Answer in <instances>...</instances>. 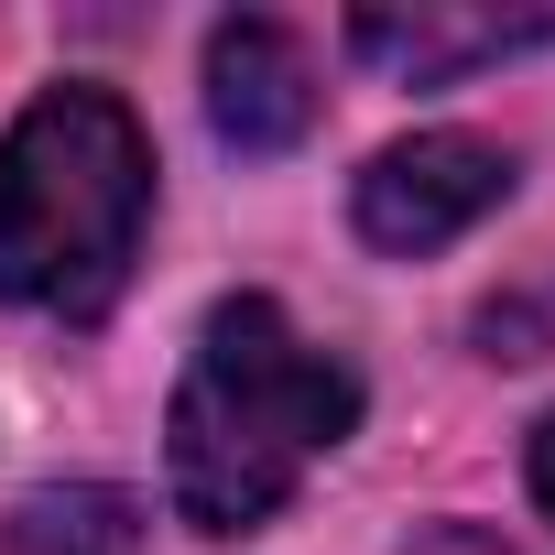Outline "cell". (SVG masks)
I'll list each match as a JSON object with an SVG mask.
<instances>
[{
	"mask_svg": "<svg viewBox=\"0 0 555 555\" xmlns=\"http://www.w3.org/2000/svg\"><path fill=\"white\" fill-rule=\"evenodd\" d=\"M207 120L240 153H295L317 131V55L284 23H218L207 34Z\"/></svg>",
	"mask_w": 555,
	"mask_h": 555,
	"instance_id": "cell-4",
	"label": "cell"
},
{
	"mask_svg": "<svg viewBox=\"0 0 555 555\" xmlns=\"http://www.w3.org/2000/svg\"><path fill=\"white\" fill-rule=\"evenodd\" d=\"M360 425V371L327 360L272 295H229L196 327V360L175 382L164 425V479L196 533H250L272 522L306 468Z\"/></svg>",
	"mask_w": 555,
	"mask_h": 555,
	"instance_id": "cell-1",
	"label": "cell"
},
{
	"mask_svg": "<svg viewBox=\"0 0 555 555\" xmlns=\"http://www.w3.org/2000/svg\"><path fill=\"white\" fill-rule=\"evenodd\" d=\"M512 196V153L501 142H479V131H414V142H392V153H371L360 164V240L371 250H447L457 229H479L490 207Z\"/></svg>",
	"mask_w": 555,
	"mask_h": 555,
	"instance_id": "cell-3",
	"label": "cell"
},
{
	"mask_svg": "<svg viewBox=\"0 0 555 555\" xmlns=\"http://www.w3.org/2000/svg\"><path fill=\"white\" fill-rule=\"evenodd\" d=\"M414 555H512V544H501V533H479V522H447V533H425Z\"/></svg>",
	"mask_w": 555,
	"mask_h": 555,
	"instance_id": "cell-8",
	"label": "cell"
},
{
	"mask_svg": "<svg viewBox=\"0 0 555 555\" xmlns=\"http://www.w3.org/2000/svg\"><path fill=\"white\" fill-rule=\"evenodd\" d=\"M522 479H533V501H544V512H555V414H544V425H533V447H522Z\"/></svg>",
	"mask_w": 555,
	"mask_h": 555,
	"instance_id": "cell-7",
	"label": "cell"
},
{
	"mask_svg": "<svg viewBox=\"0 0 555 555\" xmlns=\"http://www.w3.org/2000/svg\"><path fill=\"white\" fill-rule=\"evenodd\" d=\"M349 44H360L371 66L436 88V77H468V66H490V55L555 44V12H425V0H414V12H360Z\"/></svg>",
	"mask_w": 555,
	"mask_h": 555,
	"instance_id": "cell-5",
	"label": "cell"
},
{
	"mask_svg": "<svg viewBox=\"0 0 555 555\" xmlns=\"http://www.w3.org/2000/svg\"><path fill=\"white\" fill-rule=\"evenodd\" d=\"M153 218V142L109 88H44L0 131V295L34 317H109Z\"/></svg>",
	"mask_w": 555,
	"mask_h": 555,
	"instance_id": "cell-2",
	"label": "cell"
},
{
	"mask_svg": "<svg viewBox=\"0 0 555 555\" xmlns=\"http://www.w3.org/2000/svg\"><path fill=\"white\" fill-rule=\"evenodd\" d=\"M131 544H142V501L131 490H99V479L34 490L12 522H0V555H131Z\"/></svg>",
	"mask_w": 555,
	"mask_h": 555,
	"instance_id": "cell-6",
	"label": "cell"
}]
</instances>
